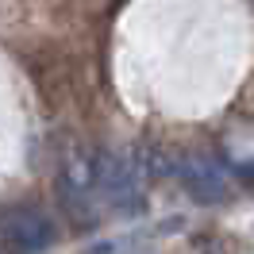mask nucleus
<instances>
[{"instance_id": "1", "label": "nucleus", "mask_w": 254, "mask_h": 254, "mask_svg": "<svg viewBox=\"0 0 254 254\" xmlns=\"http://www.w3.org/2000/svg\"><path fill=\"white\" fill-rule=\"evenodd\" d=\"M0 239L16 254H39L54 243V223L39 208H12L0 216Z\"/></svg>"}, {"instance_id": "2", "label": "nucleus", "mask_w": 254, "mask_h": 254, "mask_svg": "<svg viewBox=\"0 0 254 254\" xmlns=\"http://www.w3.org/2000/svg\"><path fill=\"white\" fill-rule=\"evenodd\" d=\"M181 181L196 200H223L227 196V170L208 154L181 158Z\"/></svg>"}, {"instance_id": "3", "label": "nucleus", "mask_w": 254, "mask_h": 254, "mask_svg": "<svg viewBox=\"0 0 254 254\" xmlns=\"http://www.w3.org/2000/svg\"><path fill=\"white\" fill-rule=\"evenodd\" d=\"M96 185L104 189V196H108L112 204L120 208H131L135 200H139V170L131 166L127 158H100V166H96Z\"/></svg>"}]
</instances>
